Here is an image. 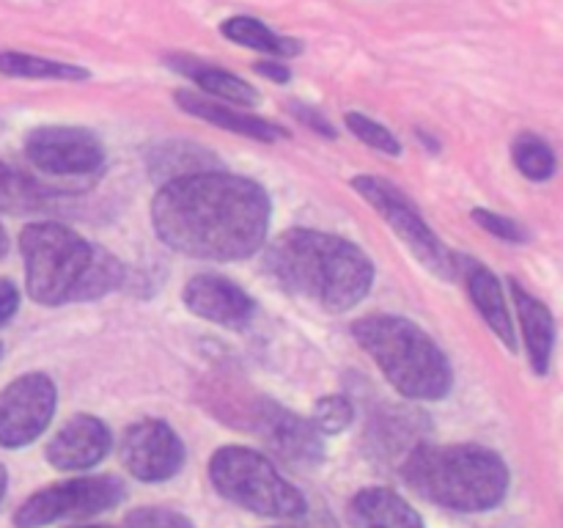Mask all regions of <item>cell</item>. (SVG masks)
Listing matches in <instances>:
<instances>
[{"instance_id": "cell-1", "label": "cell", "mask_w": 563, "mask_h": 528, "mask_svg": "<svg viewBox=\"0 0 563 528\" xmlns=\"http://www.w3.org/2000/svg\"><path fill=\"white\" fill-rule=\"evenodd\" d=\"M269 218L273 204L258 182L218 168L165 182L152 201L159 240L207 262L253 256L267 240Z\"/></svg>"}, {"instance_id": "cell-2", "label": "cell", "mask_w": 563, "mask_h": 528, "mask_svg": "<svg viewBox=\"0 0 563 528\" xmlns=\"http://www.w3.org/2000/svg\"><path fill=\"white\" fill-rule=\"evenodd\" d=\"M269 273L280 286L330 314L357 306L372 292V258L344 237L289 229L269 245Z\"/></svg>"}, {"instance_id": "cell-3", "label": "cell", "mask_w": 563, "mask_h": 528, "mask_svg": "<svg viewBox=\"0 0 563 528\" xmlns=\"http://www.w3.org/2000/svg\"><path fill=\"white\" fill-rule=\"evenodd\" d=\"M20 251L25 258L27 295L42 306L97 300L124 280V264L113 253L60 223L25 226Z\"/></svg>"}, {"instance_id": "cell-4", "label": "cell", "mask_w": 563, "mask_h": 528, "mask_svg": "<svg viewBox=\"0 0 563 528\" xmlns=\"http://www.w3.org/2000/svg\"><path fill=\"white\" fill-rule=\"evenodd\" d=\"M405 482L445 509L487 512L509 493V468L476 443L418 446L405 462Z\"/></svg>"}, {"instance_id": "cell-5", "label": "cell", "mask_w": 563, "mask_h": 528, "mask_svg": "<svg viewBox=\"0 0 563 528\" xmlns=\"http://www.w3.org/2000/svg\"><path fill=\"white\" fill-rule=\"evenodd\" d=\"M352 336L401 396L423 402L449 396L454 385L449 358L416 322L394 314H368L352 324Z\"/></svg>"}, {"instance_id": "cell-6", "label": "cell", "mask_w": 563, "mask_h": 528, "mask_svg": "<svg viewBox=\"0 0 563 528\" xmlns=\"http://www.w3.org/2000/svg\"><path fill=\"white\" fill-rule=\"evenodd\" d=\"M214 490L231 504L267 517H300L306 498L286 482L278 468L258 451L245 446H223L209 462Z\"/></svg>"}, {"instance_id": "cell-7", "label": "cell", "mask_w": 563, "mask_h": 528, "mask_svg": "<svg viewBox=\"0 0 563 528\" xmlns=\"http://www.w3.org/2000/svg\"><path fill=\"white\" fill-rule=\"evenodd\" d=\"M352 187L383 215L385 223L396 231V237L410 248L412 256H416L429 273L440 275V278L445 280L460 275V264H456L460 258L440 242V237L429 229L427 220H423L421 212L407 201L405 193H401L399 187H394L390 182L372 174L355 176V179H352Z\"/></svg>"}, {"instance_id": "cell-8", "label": "cell", "mask_w": 563, "mask_h": 528, "mask_svg": "<svg viewBox=\"0 0 563 528\" xmlns=\"http://www.w3.org/2000/svg\"><path fill=\"white\" fill-rule=\"evenodd\" d=\"M124 498V484L115 476H88L71 482L53 484L42 493L31 495L16 509V528H42L58 517H91L104 509H113Z\"/></svg>"}, {"instance_id": "cell-9", "label": "cell", "mask_w": 563, "mask_h": 528, "mask_svg": "<svg viewBox=\"0 0 563 528\" xmlns=\"http://www.w3.org/2000/svg\"><path fill=\"white\" fill-rule=\"evenodd\" d=\"M55 383L42 372L16 377L0 391V446L20 449L47 429L55 413Z\"/></svg>"}, {"instance_id": "cell-10", "label": "cell", "mask_w": 563, "mask_h": 528, "mask_svg": "<svg viewBox=\"0 0 563 528\" xmlns=\"http://www.w3.org/2000/svg\"><path fill=\"white\" fill-rule=\"evenodd\" d=\"M25 154L53 176H91L104 165L102 143L82 127H38L27 135Z\"/></svg>"}, {"instance_id": "cell-11", "label": "cell", "mask_w": 563, "mask_h": 528, "mask_svg": "<svg viewBox=\"0 0 563 528\" xmlns=\"http://www.w3.org/2000/svg\"><path fill=\"white\" fill-rule=\"evenodd\" d=\"M121 460L126 471L141 482H163L179 473L185 462V446L165 421L143 418L124 432Z\"/></svg>"}, {"instance_id": "cell-12", "label": "cell", "mask_w": 563, "mask_h": 528, "mask_svg": "<svg viewBox=\"0 0 563 528\" xmlns=\"http://www.w3.org/2000/svg\"><path fill=\"white\" fill-rule=\"evenodd\" d=\"M258 432L269 449L291 465H317L324 457L322 432L297 413L275 405L273 399L258 402Z\"/></svg>"}, {"instance_id": "cell-13", "label": "cell", "mask_w": 563, "mask_h": 528, "mask_svg": "<svg viewBox=\"0 0 563 528\" xmlns=\"http://www.w3.org/2000/svg\"><path fill=\"white\" fill-rule=\"evenodd\" d=\"M181 300L190 308L196 317L207 319V322L223 324V328H245L251 322L253 306L251 295L234 284V280L223 278V275L201 273L192 275L185 284Z\"/></svg>"}, {"instance_id": "cell-14", "label": "cell", "mask_w": 563, "mask_h": 528, "mask_svg": "<svg viewBox=\"0 0 563 528\" xmlns=\"http://www.w3.org/2000/svg\"><path fill=\"white\" fill-rule=\"evenodd\" d=\"M110 451V432L97 416H75L47 446L49 465L58 471H86Z\"/></svg>"}, {"instance_id": "cell-15", "label": "cell", "mask_w": 563, "mask_h": 528, "mask_svg": "<svg viewBox=\"0 0 563 528\" xmlns=\"http://www.w3.org/2000/svg\"><path fill=\"white\" fill-rule=\"evenodd\" d=\"M511 300H515L517 317L522 324V339H526L528 361H531L533 374L548 377L550 363H553V346H555V319L553 311L544 306L539 297L522 289L520 280L509 278Z\"/></svg>"}, {"instance_id": "cell-16", "label": "cell", "mask_w": 563, "mask_h": 528, "mask_svg": "<svg viewBox=\"0 0 563 528\" xmlns=\"http://www.w3.org/2000/svg\"><path fill=\"white\" fill-rule=\"evenodd\" d=\"M176 105H179L185 113L196 116V119L209 121V124H214V127H223V130L234 132V135L253 138V141L275 143V141H280V138H289V132H286L284 127L273 124V121H267V119H258V116H253V113H245V110H236V108H229V105L212 102V99L203 97V94H198V91H192V88L176 94Z\"/></svg>"}, {"instance_id": "cell-17", "label": "cell", "mask_w": 563, "mask_h": 528, "mask_svg": "<svg viewBox=\"0 0 563 528\" xmlns=\"http://www.w3.org/2000/svg\"><path fill=\"white\" fill-rule=\"evenodd\" d=\"M460 273L465 275L467 295H471L473 306L478 308L484 322L489 324V330H493L511 352H517L515 324H511V314L509 306H506L504 286H500L498 275H495L487 264L473 262V258H465V262L460 264Z\"/></svg>"}, {"instance_id": "cell-18", "label": "cell", "mask_w": 563, "mask_h": 528, "mask_svg": "<svg viewBox=\"0 0 563 528\" xmlns=\"http://www.w3.org/2000/svg\"><path fill=\"white\" fill-rule=\"evenodd\" d=\"M355 515L363 528H423L421 515L388 487H368L357 493Z\"/></svg>"}, {"instance_id": "cell-19", "label": "cell", "mask_w": 563, "mask_h": 528, "mask_svg": "<svg viewBox=\"0 0 563 528\" xmlns=\"http://www.w3.org/2000/svg\"><path fill=\"white\" fill-rule=\"evenodd\" d=\"M170 64H174L176 72H185L187 77H192L198 88H203V91L212 94V97H220L225 99V102L236 105V108H256V105L262 102V97H258V91L251 82L231 75V72L220 69V66L198 64V61L190 58H170Z\"/></svg>"}, {"instance_id": "cell-20", "label": "cell", "mask_w": 563, "mask_h": 528, "mask_svg": "<svg viewBox=\"0 0 563 528\" xmlns=\"http://www.w3.org/2000/svg\"><path fill=\"white\" fill-rule=\"evenodd\" d=\"M220 33H223L229 42L242 44L247 50H258V53L278 55V58H295V55L302 53V44L297 38L278 36L275 31H269L262 20L256 16H231L220 25Z\"/></svg>"}, {"instance_id": "cell-21", "label": "cell", "mask_w": 563, "mask_h": 528, "mask_svg": "<svg viewBox=\"0 0 563 528\" xmlns=\"http://www.w3.org/2000/svg\"><path fill=\"white\" fill-rule=\"evenodd\" d=\"M212 168H218V160L209 157V152H203V148L190 146V143H165L148 154V170L154 174V179H163V185L170 179H181V176Z\"/></svg>"}, {"instance_id": "cell-22", "label": "cell", "mask_w": 563, "mask_h": 528, "mask_svg": "<svg viewBox=\"0 0 563 528\" xmlns=\"http://www.w3.org/2000/svg\"><path fill=\"white\" fill-rule=\"evenodd\" d=\"M0 75L31 77V80H86L88 69L64 61L38 58L25 53H0Z\"/></svg>"}, {"instance_id": "cell-23", "label": "cell", "mask_w": 563, "mask_h": 528, "mask_svg": "<svg viewBox=\"0 0 563 528\" xmlns=\"http://www.w3.org/2000/svg\"><path fill=\"white\" fill-rule=\"evenodd\" d=\"M511 160H515L517 170L531 182H548L555 176L559 160H555L553 146L537 132H520L511 143Z\"/></svg>"}, {"instance_id": "cell-24", "label": "cell", "mask_w": 563, "mask_h": 528, "mask_svg": "<svg viewBox=\"0 0 563 528\" xmlns=\"http://www.w3.org/2000/svg\"><path fill=\"white\" fill-rule=\"evenodd\" d=\"M47 198L36 182H31L11 165L0 163V212H33Z\"/></svg>"}, {"instance_id": "cell-25", "label": "cell", "mask_w": 563, "mask_h": 528, "mask_svg": "<svg viewBox=\"0 0 563 528\" xmlns=\"http://www.w3.org/2000/svg\"><path fill=\"white\" fill-rule=\"evenodd\" d=\"M346 127H350L352 135L361 143H366V146L377 148V152L383 154H390V157H399L401 154V141L388 130V127L379 124V121L352 110V113H346Z\"/></svg>"}, {"instance_id": "cell-26", "label": "cell", "mask_w": 563, "mask_h": 528, "mask_svg": "<svg viewBox=\"0 0 563 528\" xmlns=\"http://www.w3.org/2000/svg\"><path fill=\"white\" fill-rule=\"evenodd\" d=\"M352 416H355V410H352V402L346 399V396L330 394V396H322V399L313 405L311 424L322 435H339L350 427Z\"/></svg>"}, {"instance_id": "cell-27", "label": "cell", "mask_w": 563, "mask_h": 528, "mask_svg": "<svg viewBox=\"0 0 563 528\" xmlns=\"http://www.w3.org/2000/svg\"><path fill=\"white\" fill-rule=\"evenodd\" d=\"M473 220L482 226L484 231H489L493 237L504 242H515V245H522L528 240V231L517 223L515 218H506V215L489 212V209H473Z\"/></svg>"}, {"instance_id": "cell-28", "label": "cell", "mask_w": 563, "mask_h": 528, "mask_svg": "<svg viewBox=\"0 0 563 528\" xmlns=\"http://www.w3.org/2000/svg\"><path fill=\"white\" fill-rule=\"evenodd\" d=\"M124 528H192V522L185 515L159 506H143L126 515Z\"/></svg>"}, {"instance_id": "cell-29", "label": "cell", "mask_w": 563, "mask_h": 528, "mask_svg": "<svg viewBox=\"0 0 563 528\" xmlns=\"http://www.w3.org/2000/svg\"><path fill=\"white\" fill-rule=\"evenodd\" d=\"M20 308V295H16V286L11 280L0 278V324L9 322L11 317Z\"/></svg>"}, {"instance_id": "cell-30", "label": "cell", "mask_w": 563, "mask_h": 528, "mask_svg": "<svg viewBox=\"0 0 563 528\" xmlns=\"http://www.w3.org/2000/svg\"><path fill=\"white\" fill-rule=\"evenodd\" d=\"M291 108H295V116H297V119L302 121V124L313 127V130H317L319 135L335 138V130H333V124H328V121H324L322 116H319V110L308 108V105H297V102L291 105Z\"/></svg>"}, {"instance_id": "cell-31", "label": "cell", "mask_w": 563, "mask_h": 528, "mask_svg": "<svg viewBox=\"0 0 563 528\" xmlns=\"http://www.w3.org/2000/svg\"><path fill=\"white\" fill-rule=\"evenodd\" d=\"M253 69H256L258 75L267 77V80H273V82H289L291 80L289 66L275 64V61H258V64L253 66Z\"/></svg>"}, {"instance_id": "cell-32", "label": "cell", "mask_w": 563, "mask_h": 528, "mask_svg": "<svg viewBox=\"0 0 563 528\" xmlns=\"http://www.w3.org/2000/svg\"><path fill=\"white\" fill-rule=\"evenodd\" d=\"M5 484H9V473H5V468L0 465V501H3L5 495Z\"/></svg>"}, {"instance_id": "cell-33", "label": "cell", "mask_w": 563, "mask_h": 528, "mask_svg": "<svg viewBox=\"0 0 563 528\" xmlns=\"http://www.w3.org/2000/svg\"><path fill=\"white\" fill-rule=\"evenodd\" d=\"M5 251H9V237H5L3 226H0V258L5 256Z\"/></svg>"}, {"instance_id": "cell-34", "label": "cell", "mask_w": 563, "mask_h": 528, "mask_svg": "<svg viewBox=\"0 0 563 528\" xmlns=\"http://www.w3.org/2000/svg\"><path fill=\"white\" fill-rule=\"evenodd\" d=\"M77 528H102V526H77Z\"/></svg>"}]
</instances>
